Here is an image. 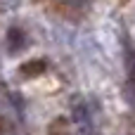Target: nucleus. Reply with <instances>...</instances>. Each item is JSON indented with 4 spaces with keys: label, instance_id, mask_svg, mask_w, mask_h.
Returning <instances> with one entry per match:
<instances>
[{
    "label": "nucleus",
    "instance_id": "423d86ee",
    "mask_svg": "<svg viewBox=\"0 0 135 135\" xmlns=\"http://www.w3.org/2000/svg\"><path fill=\"white\" fill-rule=\"evenodd\" d=\"M5 133H7V121L0 116V135H5Z\"/></svg>",
    "mask_w": 135,
    "mask_h": 135
},
{
    "label": "nucleus",
    "instance_id": "39448f33",
    "mask_svg": "<svg viewBox=\"0 0 135 135\" xmlns=\"http://www.w3.org/2000/svg\"><path fill=\"white\" fill-rule=\"evenodd\" d=\"M126 71H128V83H133V85H135V55H133V52H131V57H128Z\"/></svg>",
    "mask_w": 135,
    "mask_h": 135
},
{
    "label": "nucleus",
    "instance_id": "7ed1b4c3",
    "mask_svg": "<svg viewBox=\"0 0 135 135\" xmlns=\"http://www.w3.org/2000/svg\"><path fill=\"white\" fill-rule=\"evenodd\" d=\"M55 9H59L64 19L78 21L81 17H85V12H88L90 7H88L85 2H59V5H55Z\"/></svg>",
    "mask_w": 135,
    "mask_h": 135
},
{
    "label": "nucleus",
    "instance_id": "f257e3e1",
    "mask_svg": "<svg viewBox=\"0 0 135 135\" xmlns=\"http://www.w3.org/2000/svg\"><path fill=\"white\" fill-rule=\"evenodd\" d=\"M5 43H7V52L9 55H19V52H24L26 47H28V33L24 31V28H19V26H9L7 28V33H5Z\"/></svg>",
    "mask_w": 135,
    "mask_h": 135
},
{
    "label": "nucleus",
    "instance_id": "f03ea898",
    "mask_svg": "<svg viewBox=\"0 0 135 135\" xmlns=\"http://www.w3.org/2000/svg\"><path fill=\"white\" fill-rule=\"evenodd\" d=\"M47 66H50V64H47V59H43V57H33V59H28V62L19 64L17 74H19V78L31 81V78H38V76L47 74Z\"/></svg>",
    "mask_w": 135,
    "mask_h": 135
},
{
    "label": "nucleus",
    "instance_id": "20e7f679",
    "mask_svg": "<svg viewBox=\"0 0 135 135\" xmlns=\"http://www.w3.org/2000/svg\"><path fill=\"white\" fill-rule=\"evenodd\" d=\"M47 135H69V123L66 119H55L47 128Z\"/></svg>",
    "mask_w": 135,
    "mask_h": 135
}]
</instances>
